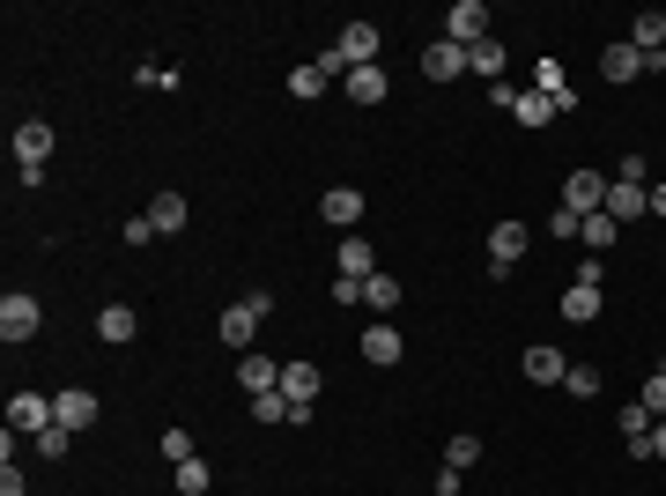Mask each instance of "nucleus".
I'll list each match as a JSON object with an SVG mask.
<instances>
[{
    "mask_svg": "<svg viewBox=\"0 0 666 496\" xmlns=\"http://www.w3.org/2000/svg\"><path fill=\"white\" fill-rule=\"evenodd\" d=\"M623 437H652V415H644V400H629V408H623Z\"/></svg>",
    "mask_w": 666,
    "mask_h": 496,
    "instance_id": "35",
    "label": "nucleus"
},
{
    "mask_svg": "<svg viewBox=\"0 0 666 496\" xmlns=\"http://www.w3.org/2000/svg\"><path fill=\"white\" fill-rule=\"evenodd\" d=\"M164 459H170V467H178V459H193V437H185V430H164Z\"/></svg>",
    "mask_w": 666,
    "mask_h": 496,
    "instance_id": "37",
    "label": "nucleus"
},
{
    "mask_svg": "<svg viewBox=\"0 0 666 496\" xmlns=\"http://www.w3.org/2000/svg\"><path fill=\"white\" fill-rule=\"evenodd\" d=\"M149 238H164V230H156L149 215H126V245H149Z\"/></svg>",
    "mask_w": 666,
    "mask_h": 496,
    "instance_id": "36",
    "label": "nucleus"
},
{
    "mask_svg": "<svg viewBox=\"0 0 666 496\" xmlns=\"http://www.w3.org/2000/svg\"><path fill=\"white\" fill-rule=\"evenodd\" d=\"M149 222H156V230H185V201H178V193H156V201H149Z\"/></svg>",
    "mask_w": 666,
    "mask_h": 496,
    "instance_id": "23",
    "label": "nucleus"
},
{
    "mask_svg": "<svg viewBox=\"0 0 666 496\" xmlns=\"http://www.w3.org/2000/svg\"><path fill=\"white\" fill-rule=\"evenodd\" d=\"M341 89H348L356 104H385V89H393V82H385V67H356V75H348Z\"/></svg>",
    "mask_w": 666,
    "mask_h": 496,
    "instance_id": "20",
    "label": "nucleus"
},
{
    "mask_svg": "<svg viewBox=\"0 0 666 496\" xmlns=\"http://www.w3.org/2000/svg\"><path fill=\"white\" fill-rule=\"evenodd\" d=\"M422 67L437 75V82H452V75H466V44H452V38H437L430 52H422Z\"/></svg>",
    "mask_w": 666,
    "mask_h": 496,
    "instance_id": "16",
    "label": "nucleus"
},
{
    "mask_svg": "<svg viewBox=\"0 0 666 496\" xmlns=\"http://www.w3.org/2000/svg\"><path fill=\"white\" fill-rule=\"evenodd\" d=\"M267 311H274V296L252 290V296H238V304H230L215 327H222V341H230V348H252V333H259V319H267Z\"/></svg>",
    "mask_w": 666,
    "mask_h": 496,
    "instance_id": "1",
    "label": "nucleus"
},
{
    "mask_svg": "<svg viewBox=\"0 0 666 496\" xmlns=\"http://www.w3.org/2000/svg\"><path fill=\"white\" fill-rule=\"evenodd\" d=\"M615 230H623V222H607V207H600V215H585V230H578V238H585L592 252H607V245H615Z\"/></svg>",
    "mask_w": 666,
    "mask_h": 496,
    "instance_id": "28",
    "label": "nucleus"
},
{
    "mask_svg": "<svg viewBox=\"0 0 666 496\" xmlns=\"http://www.w3.org/2000/svg\"><path fill=\"white\" fill-rule=\"evenodd\" d=\"M319 89H326V75H319V67H296V75H290V97H304V104H311Z\"/></svg>",
    "mask_w": 666,
    "mask_h": 496,
    "instance_id": "33",
    "label": "nucleus"
},
{
    "mask_svg": "<svg viewBox=\"0 0 666 496\" xmlns=\"http://www.w3.org/2000/svg\"><path fill=\"white\" fill-rule=\"evenodd\" d=\"M466 67L497 82V75H503V44H497V38H482V44H474V52H466Z\"/></svg>",
    "mask_w": 666,
    "mask_h": 496,
    "instance_id": "27",
    "label": "nucleus"
},
{
    "mask_svg": "<svg viewBox=\"0 0 666 496\" xmlns=\"http://www.w3.org/2000/svg\"><path fill=\"white\" fill-rule=\"evenodd\" d=\"M133 82H141V89H178V75H170V67H141Z\"/></svg>",
    "mask_w": 666,
    "mask_h": 496,
    "instance_id": "38",
    "label": "nucleus"
},
{
    "mask_svg": "<svg viewBox=\"0 0 666 496\" xmlns=\"http://www.w3.org/2000/svg\"><path fill=\"white\" fill-rule=\"evenodd\" d=\"M363 311H400V275H385V267H377L371 282H363Z\"/></svg>",
    "mask_w": 666,
    "mask_h": 496,
    "instance_id": "19",
    "label": "nucleus"
},
{
    "mask_svg": "<svg viewBox=\"0 0 666 496\" xmlns=\"http://www.w3.org/2000/svg\"><path fill=\"white\" fill-rule=\"evenodd\" d=\"M67 437H75V430H60V422H52V430H38V453L44 459H67Z\"/></svg>",
    "mask_w": 666,
    "mask_h": 496,
    "instance_id": "34",
    "label": "nucleus"
},
{
    "mask_svg": "<svg viewBox=\"0 0 666 496\" xmlns=\"http://www.w3.org/2000/svg\"><path fill=\"white\" fill-rule=\"evenodd\" d=\"M563 393L592 400V393H600V371H592V364H571V371H563Z\"/></svg>",
    "mask_w": 666,
    "mask_h": 496,
    "instance_id": "29",
    "label": "nucleus"
},
{
    "mask_svg": "<svg viewBox=\"0 0 666 496\" xmlns=\"http://www.w3.org/2000/svg\"><path fill=\"white\" fill-rule=\"evenodd\" d=\"M333 60H341V75H356V67H377V23H348V30L333 38Z\"/></svg>",
    "mask_w": 666,
    "mask_h": 496,
    "instance_id": "2",
    "label": "nucleus"
},
{
    "mask_svg": "<svg viewBox=\"0 0 666 496\" xmlns=\"http://www.w3.org/2000/svg\"><path fill=\"white\" fill-rule=\"evenodd\" d=\"M534 89L555 104V119H571V112H578V89L563 82V67H555V60H541V67H534Z\"/></svg>",
    "mask_w": 666,
    "mask_h": 496,
    "instance_id": "9",
    "label": "nucleus"
},
{
    "mask_svg": "<svg viewBox=\"0 0 666 496\" xmlns=\"http://www.w3.org/2000/svg\"><path fill=\"white\" fill-rule=\"evenodd\" d=\"M652 459H666V422H652Z\"/></svg>",
    "mask_w": 666,
    "mask_h": 496,
    "instance_id": "39",
    "label": "nucleus"
},
{
    "mask_svg": "<svg viewBox=\"0 0 666 496\" xmlns=\"http://www.w3.org/2000/svg\"><path fill=\"white\" fill-rule=\"evenodd\" d=\"M282 400H290L296 415H311V400H319V371H311V364H282Z\"/></svg>",
    "mask_w": 666,
    "mask_h": 496,
    "instance_id": "12",
    "label": "nucleus"
},
{
    "mask_svg": "<svg viewBox=\"0 0 666 496\" xmlns=\"http://www.w3.org/2000/svg\"><path fill=\"white\" fill-rule=\"evenodd\" d=\"M319 207H326V222H341V230H356V222H363V207H371V201H363V186H333V193H326Z\"/></svg>",
    "mask_w": 666,
    "mask_h": 496,
    "instance_id": "15",
    "label": "nucleus"
},
{
    "mask_svg": "<svg viewBox=\"0 0 666 496\" xmlns=\"http://www.w3.org/2000/svg\"><path fill=\"white\" fill-rule=\"evenodd\" d=\"M474 459H482V437H452V445H445V467H459V474H466Z\"/></svg>",
    "mask_w": 666,
    "mask_h": 496,
    "instance_id": "32",
    "label": "nucleus"
},
{
    "mask_svg": "<svg viewBox=\"0 0 666 496\" xmlns=\"http://www.w3.org/2000/svg\"><path fill=\"white\" fill-rule=\"evenodd\" d=\"M563 319L592 327V319H600V290H578V282H571V296H563Z\"/></svg>",
    "mask_w": 666,
    "mask_h": 496,
    "instance_id": "26",
    "label": "nucleus"
},
{
    "mask_svg": "<svg viewBox=\"0 0 666 496\" xmlns=\"http://www.w3.org/2000/svg\"><path fill=\"white\" fill-rule=\"evenodd\" d=\"M511 119H518V126H548V119H555V104H548L541 89H526V97L511 104Z\"/></svg>",
    "mask_w": 666,
    "mask_h": 496,
    "instance_id": "24",
    "label": "nucleus"
},
{
    "mask_svg": "<svg viewBox=\"0 0 666 496\" xmlns=\"http://www.w3.org/2000/svg\"><path fill=\"white\" fill-rule=\"evenodd\" d=\"M252 415H259V422H304V415L282 400V385H274V393H252Z\"/></svg>",
    "mask_w": 666,
    "mask_h": 496,
    "instance_id": "25",
    "label": "nucleus"
},
{
    "mask_svg": "<svg viewBox=\"0 0 666 496\" xmlns=\"http://www.w3.org/2000/svg\"><path fill=\"white\" fill-rule=\"evenodd\" d=\"M445 38H452V44H466V52H474V44L489 38V8H482V0H459L452 15H445Z\"/></svg>",
    "mask_w": 666,
    "mask_h": 496,
    "instance_id": "6",
    "label": "nucleus"
},
{
    "mask_svg": "<svg viewBox=\"0 0 666 496\" xmlns=\"http://www.w3.org/2000/svg\"><path fill=\"white\" fill-rule=\"evenodd\" d=\"M652 215H666V186H652Z\"/></svg>",
    "mask_w": 666,
    "mask_h": 496,
    "instance_id": "40",
    "label": "nucleus"
},
{
    "mask_svg": "<svg viewBox=\"0 0 666 496\" xmlns=\"http://www.w3.org/2000/svg\"><path fill=\"white\" fill-rule=\"evenodd\" d=\"M563 371H571V364H563L555 348H526V378H541V385H563Z\"/></svg>",
    "mask_w": 666,
    "mask_h": 496,
    "instance_id": "22",
    "label": "nucleus"
},
{
    "mask_svg": "<svg viewBox=\"0 0 666 496\" xmlns=\"http://www.w3.org/2000/svg\"><path fill=\"white\" fill-rule=\"evenodd\" d=\"M133 327H141V319H133V304H104V311H97V333H104L112 348H126V341H133Z\"/></svg>",
    "mask_w": 666,
    "mask_h": 496,
    "instance_id": "17",
    "label": "nucleus"
},
{
    "mask_svg": "<svg viewBox=\"0 0 666 496\" xmlns=\"http://www.w3.org/2000/svg\"><path fill=\"white\" fill-rule=\"evenodd\" d=\"M526 245H534L526 222H497V238H489V275H511V267L526 259Z\"/></svg>",
    "mask_w": 666,
    "mask_h": 496,
    "instance_id": "5",
    "label": "nucleus"
},
{
    "mask_svg": "<svg viewBox=\"0 0 666 496\" xmlns=\"http://www.w3.org/2000/svg\"><path fill=\"white\" fill-rule=\"evenodd\" d=\"M52 422H60V430H89V422H97V393H89V385H67V393L52 400Z\"/></svg>",
    "mask_w": 666,
    "mask_h": 496,
    "instance_id": "8",
    "label": "nucleus"
},
{
    "mask_svg": "<svg viewBox=\"0 0 666 496\" xmlns=\"http://www.w3.org/2000/svg\"><path fill=\"white\" fill-rule=\"evenodd\" d=\"M652 207V186H637V178H615L607 186V222H637Z\"/></svg>",
    "mask_w": 666,
    "mask_h": 496,
    "instance_id": "7",
    "label": "nucleus"
},
{
    "mask_svg": "<svg viewBox=\"0 0 666 496\" xmlns=\"http://www.w3.org/2000/svg\"><path fill=\"white\" fill-rule=\"evenodd\" d=\"M644 415H652V422H666V364L644 378Z\"/></svg>",
    "mask_w": 666,
    "mask_h": 496,
    "instance_id": "31",
    "label": "nucleus"
},
{
    "mask_svg": "<svg viewBox=\"0 0 666 496\" xmlns=\"http://www.w3.org/2000/svg\"><path fill=\"white\" fill-rule=\"evenodd\" d=\"M400 348H408V341H400L393 319H371V327H363V364H400Z\"/></svg>",
    "mask_w": 666,
    "mask_h": 496,
    "instance_id": "10",
    "label": "nucleus"
},
{
    "mask_svg": "<svg viewBox=\"0 0 666 496\" xmlns=\"http://www.w3.org/2000/svg\"><path fill=\"white\" fill-rule=\"evenodd\" d=\"M563 207L571 215H600L607 207V170H571L563 178Z\"/></svg>",
    "mask_w": 666,
    "mask_h": 496,
    "instance_id": "4",
    "label": "nucleus"
},
{
    "mask_svg": "<svg viewBox=\"0 0 666 496\" xmlns=\"http://www.w3.org/2000/svg\"><path fill=\"white\" fill-rule=\"evenodd\" d=\"M600 75H607V82H637V75H644V52H637V44H600Z\"/></svg>",
    "mask_w": 666,
    "mask_h": 496,
    "instance_id": "13",
    "label": "nucleus"
},
{
    "mask_svg": "<svg viewBox=\"0 0 666 496\" xmlns=\"http://www.w3.org/2000/svg\"><path fill=\"white\" fill-rule=\"evenodd\" d=\"M333 259H341V275H348V282H371V275H377L363 238H341V252H333Z\"/></svg>",
    "mask_w": 666,
    "mask_h": 496,
    "instance_id": "21",
    "label": "nucleus"
},
{
    "mask_svg": "<svg viewBox=\"0 0 666 496\" xmlns=\"http://www.w3.org/2000/svg\"><path fill=\"white\" fill-rule=\"evenodd\" d=\"M208 489V459H178V496H201Z\"/></svg>",
    "mask_w": 666,
    "mask_h": 496,
    "instance_id": "30",
    "label": "nucleus"
},
{
    "mask_svg": "<svg viewBox=\"0 0 666 496\" xmlns=\"http://www.w3.org/2000/svg\"><path fill=\"white\" fill-rule=\"evenodd\" d=\"M44 156H52V126H44V119H23V126H15V164L30 170V164H44Z\"/></svg>",
    "mask_w": 666,
    "mask_h": 496,
    "instance_id": "14",
    "label": "nucleus"
},
{
    "mask_svg": "<svg viewBox=\"0 0 666 496\" xmlns=\"http://www.w3.org/2000/svg\"><path fill=\"white\" fill-rule=\"evenodd\" d=\"M38 327H44L38 296H23V290H8V296H0V341H30Z\"/></svg>",
    "mask_w": 666,
    "mask_h": 496,
    "instance_id": "3",
    "label": "nucleus"
},
{
    "mask_svg": "<svg viewBox=\"0 0 666 496\" xmlns=\"http://www.w3.org/2000/svg\"><path fill=\"white\" fill-rule=\"evenodd\" d=\"M8 430H30V437L52 430V400H44V393H15V400H8Z\"/></svg>",
    "mask_w": 666,
    "mask_h": 496,
    "instance_id": "11",
    "label": "nucleus"
},
{
    "mask_svg": "<svg viewBox=\"0 0 666 496\" xmlns=\"http://www.w3.org/2000/svg\"><path fill=\"white\" fill-rule=\"evenodd\" d=\"M238 378H245V393H274V385H282V364H267L259 348H245V364H238Z\"/></svg>",
    "mask_w": 666,
    "mask_h": 496,
    "instance_id": "18",
    "label": "nucleus"
}]
</instances>
